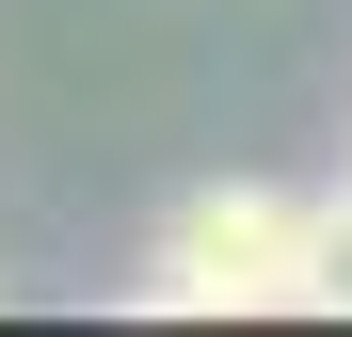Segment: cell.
Listing matches in <instances>:
<instances>
[{
  "label": "cell",
  "mask_w": 352,
  "mask_h": 337,
  "mask_svg": "<svg viewBox=\"0 0 352 337\" xmlns=\"http://www.w3.org/2000/svg\"><path fill=\"white\" fill-rule=\"evenodd\" d=\"M320 305H352V193H320Z\"/></svg>",
  "instance_id": "2"
},
{
  "label": "cell",
  "mask_w": 352,
  "mask_h": 337,
  "mask_svg": "<svg viewBox=\"0 0 352 337\" xmlns=\"http://www.w3.org/2000/svg\"><path fill=\"white\" fill-rule=\"evenodd\" d=\"M144 305H160V321H272V305H320V193H272V177L176 193V225L144 241Z\"/></svg>",
  "instance_id": "1"
}]
</instances>
